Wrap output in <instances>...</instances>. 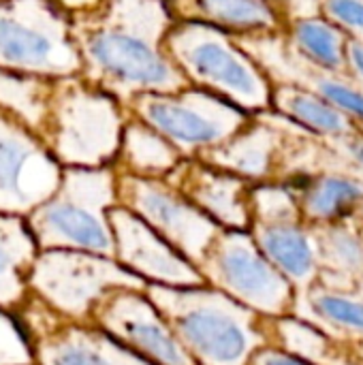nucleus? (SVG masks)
Here are the masks:
<instances>
[{
    "mask_svg": "<svg viewBox=\"0 0 363 365\" xmlns=\"http://www.w3.org/2000/svg\"><path fill=\"white\" fill-rule=\"evenodd\" d=\"M19 325L39 365H152L90 323H75L34 295L21 306Z\"/></svg>",
    "mask_w": 363,
    "mask_h": 365,
    "instance_id": "nucleus-11",
    "label": "nucleus"
},
{
    "mask_svg": "<svg viewBox=\"0 0 363 365\" xmlns=\"http://www.w3.org/2000/svg\"><path fill=\"white\" fill-rule=\"evenodd\" d=\"M250 227L257 248L289 282H308L315 276L317 250L297 220L252 222Z\"/></svg>",
    "mask_w": 363,
    "mask_h": 365,
    "instance_id": "nucleus-19",
    "label": "nucleus"
},
{
    "mask_svg": "<svg viewBox=\"0 0 363 365\" xmlns=\"http://www.w3.org/2000/svg\"><path fill=\"white\" fill-rule=\"evenodd\" d=\"M182 158L184 156L160 133L128 113L122 128L120 150L111 167L118 173L156 180L167 178Z\"/></svg>",
    "mask_w": 363,
    "mask_h": 365,
    "instance_id": "nucleus-20",
    "label": "nucleus"
},
{
    "mask_svg": "<svg viewBox=\"0 0 363 365\" xmlns=\"http://www.w3.org/2000/svg\"><path fill=\"white\" fill-rule=\"evenodd\" d=\"M291 43L312 66L329 73L347 71V34L325 17H297L289 21Z\"/></svg>",
    "mask_w": 363,
    "mask_h": 365,
    "instance_id": "nucleus-22",
    "label": "nucleus"
},
{
    "mask_svg": "<svg viewBox=\"0 0 363 365\" xmlns=\"http://www.w3.org/2000/svg\"><path fill=\"white\" fill-rule=\"evenodd\" d=\"M163 47L188 86L216 94L242 111L261 113L272 107V81L233 36L212 26L175 21Z\"/></svg>",
    "mask_w": 363,
    "mask_h": 365,
    "instance_id": "nucleus-5",
    "label": "nucleus"
},
{
    "mask_svg": "<svg viewBox=\"0 0 363 365\" xmlns=\"http://www.w3.org/2000/svg\"><path fill=\"white\" fill-rule=\"evenodd\" d=\"M173 21L212 26L229 36L280 34L287 0H165Z\"/></svg>",
    "mask_w": 363,
    "mask_h": 365,
    "instance_id": "nucleus-17",
    "label": "nucleus"
},
{
    "mask_svg": "<svg viewBox=\"0 0 363 365\" xmlns=\"http://www.w3.org/2000/svg\"><path fill=\"white\" fill-rule=\"evenodd\" d=\"M90 325L152 365H197L173 338L143 291H107L94 304Z\"/></svg>",
    "mask_w": 363,
    "mask_h": 365,
    "instance_id": "nucleus-13",
    "label": "nucleus"
},
{
    "mask_svg": "<svg viewBox=\"0 0 363 365\" xmlns=\"http://www.w3.org/2000/svg\"><path fill=\"white\" fill-rule=\"evenodd\" d=\"M310 304L323 321L351 331H363V302L359 299H351L340 293L315 291L310 295Z\"/></svg>",
    "mask_w": 363,
    "mask_h": 365,
    "instance_id": "nucleus-25",
    "label": "nucleus"
},
{
    "mask_svg": "<svg viewBox=\"0 0 363 365\" xmlns=\"http://www.w3.org/2000/svg\"><path fill=\"white\" fill-rule=\"evenodd\" d=\"M349 154H351V158H353L357 165H362L363 167V139L362 137H351V141H349Z\"/></svg>",
    "mask_w": 363,
    "mask_h": 365,
    "instance_id": "nucleus-33",
    "label": "nucleus"
},
{
    "mask_svg": "<svg viewBox=\"0 0 363 365\" xmlns=\"http://www.w3.org/2000/svg\"><path fill=\"white\" fill-rule=\"evenodd\" d=\"M163 180L218 227L233 231L250 227L248 180L214 169L197 158H182L180 165Z\"/></svg>",
    "mask_w": 363,
    "mask_h": 365,
    "instance_id": "nucleus-16",
    "label": "nucleus"
},
{
    "mask_svg": "<svg viewBox=\"0 0 363 365\" xmlns=\"http://www.w3.org/2000/svg\"><path fill=\"white\" fill-rule=\"evenodd\" d=\"M107 216L116 242V261L124 269L163 287L190 289L205 284L197 267L178 255L135 214L116 205Z\"/></svg>",
    "mask_w": 363,
    "mask_h": 365,
    "instance_id": "nucleus-14",
    "label": "nucleus"
},
{
    "mask_svg": "<svg viewBox=\"0 0 363 365\" xmlns=\"http://www.w3.org/2000/svg\"><path fill=\"white\" fill-rule=\"evenodd\" d=\"M197 272L216 291L261 317L278 319L293 306L291 282L263 257L246 231L220 229Z\"/></svg>",
    "mask_w": 363,
    "mask_h": 365,
    "instance_id": "nucleus-9",
    "label": "nucleus"
},
{
    "mask_svg": "<svg viewBox=\"0 0 363 365\" xmlns=\"http://www.w3.org/2000/svg\"><path fill=\"white\" fill-rule=\"evenodd\" d=\"M173 24L165 0H103L92 11L71 15L79 77L124 109L139 94L188 88L163 47Z\"/></svg>",
    "mask_w": 363,
    "mask_h": 365,
    "instance_id": "nucleus-1",
    "label": "nucleus"
},
{
    "mask_svg": "<svg viewBox=\"0 0 363 365\" xmlns=\"http://www.w3.org/2000/svg\"><path fill=\"white\" fill-rule=\"evenodd\" d=\"M246 365H312L310 361L302 359V357H295L287 351H278V349H270V346H263L259 351L252 353V357L248 359Z\"/></svg>",
    "mask_w": 363,
    "mask_h": 365,
    "instance_id": "nucleus-30",
    "label": "nucleus"
},
{
    "mask_svg": "<svg viewBox=\"0 0 363 365\" xmlns=\"http://www.w3.org/2000/svg\"><path fill=\"white\" fill-rule=\"evenodd\" d=\"M128 111L79 75L53 79L41 141L62 169L111 167Z\"/></svg>",
    "mask_w": 363,
    "mask_h": 365,
    "instance_id": "nucleus-4",
    "label": "nucleus"
},
{
    "mask_svg": "<svg viewBox=\"0 0 363 365\" xmlns=\"http://www.w3.org/2000/svg\"><path fill=\"white\" fill-rule=\"evenodd\" d=\"M321 9L325 19L340 30L363 34V0H321Z\"/></svg>",
    "mask_w": 363,
    "mask_h": 365,
    "instance_id": "nucleus-29",
    "label": "nucleus"
},
{
    "mask_svg": "<svg viewBox=\"0 0 363 365\" xmlns=\"http://www.w3.org/2000/svg\"><path fill=\"white\" fill-rule=\"evenodd\" d=\"M287 141L289 135L285 130V118L280 113L267 115L261 111L231 139L201 152L197 160L248 182L267 180L285 165L289 150Z\"/></svg>",
    "mask_w": 363,
    "mask_h": 365,
    "instance_id": "nucleus-15",
    "label": "nucleus"
},
{
    "mask_svg": "<svg viewBox=\"0 0 363 365\" xmlns=\"http://www.w3.org/2000/svg\"><path fill=\"white\" fill-rule=\"evenodd\" d=\"M0 365H36L19 321L0 310Z\"/></svg>",
    "mask_w": 363,
    "mask_h": 365,
    "instance_id": "nucleus-27",
    "label": "nucleus"
},
{
    "mask_svg": "<svg viewBox=\"0 0 363 365\" xmlns=\"http://www.w3.org/2000/svg\"><path fill=\"white\" fill-rule=\"evenodd\" d=\"M347 66L363 79V38L359 36L347 38Z\"/></svg>",
    "mask_w": 363,
    "mask_h": 365,
    "instance_id": "nucleus-31",
    "label": "nucleus"
},
{
    "mask_svg": "<svg viewBox=\"0 0 363 365\" xmlns=\"http://www.w3.org/2000/svg\"><path fill=\"white\" fill-rule=\"evenodd\" d=\"M39 255L21 216L0 214V310L19 312L30 297L28 276Z\"/></svg>",
    "mask_w": 363,
    "mask_h": 365,
    "instance_id": "nucleus-18",
    "label": "nucleus"
},
{
    "mask_svg": "<svg viewBox=\"0 0 363 365\" xmlns=\"http://www.w3.org/2000/svg\"><path fill=\"white\" fill-rule=\"evenodd\" d=\"M116 197L120 207L143 220L195 267L203 259L216 233L223 229L163 178L152 180L116 171Z\"/></svg>",
    "mask_w": 363,
    "mask_h": 365,
    "instance_id": "nucleus-10",
    "label": "nucleus"
},
{
    "mask_svg": "<svg viewBox=\"0 0 363 365\" xmlns=\"http://www.w3.org/2000/svg\"><path fill=\"white\" fill-rule=\"evenodd\" d=\"M323 252L334 265L347 272L363 269V242L351 231L336 227L323 237Z\"/></svg>",
    "mask_w": 363,
    "mask_h": 365,
    "instance_id": "nucleus-26",
    "label": "nucleus"
},
{
    "mask_svg": "<svg viewBox=\"0 0 363 365\" xmlns=\"http://www.w3.org/2000/svg\"><path fill=\"white\" fill-rule=\"evenodd\" d=\"M0 68L45 79L79 75L68 17L51 0H0Z\"/></svg>",
    "mask_w": 363,
    "mask_h": 365,
    "instance_id": "nucleus-6",
    "label": "nucleus"
},
{
    "mask_svg": "<svg viewBox=\"0 0 363 365\" xmlns=\"http://www.w3.org/2000/svg\"><path fill=\"white\" fill-rule=\"evenodd\" d=\"M145 297L197 365H246L267 346L261 314L216 289L148 284Z\"/></svg>",
    "mask_w": 363,
    "mask_h": 365,
    "instance_id": "nucleus-2",
    "label": "nucleus"
},
{
    "mask_svg": "<svg viewBox=\"0 0 363 365\" xmlns=\"http://www.w3.org/2000/svg\"><path fill=\"white\" fill-rule=\"evenodd\" d=\"M300 214L310 220H338L363 201V184L347 175H321L300 192Z\"/></svg>",
    "mask_w": 363,
    "mask_h": 365,
    "instance_id": "nucleus-24",
    "label": "nucleus"
},
{
    "mask_svg": "<svg viewBox=\"0 0 363 365\" xmlns=\"http://www.w3.org/2000/svg\"><path fill=\"white\" fill-rule=\"evenodd\" d=\"M118 205L113 167L62 169L56 192L28 214V229L43 250H79L116 259L109 210Z\"/></svg>",
    "mask_w": 363,
    "mask_h": 365,
    "instance_id": "nucleus-3",
    "label": "nucleus"
},
{
    "mask_svg": "<svg viewBox=\"0 0 363 365\" xmlns=\"http://www.w3.org/2000/svg\"><path fill=\"white\" fill-rule=\"evenodd\" d=\"M272 107L287 120H293L315 133L334 137H355L353 120L304 86L274 83Z\"/></svg>",
    "mask_w": 363,
    "mask_h": 365,
    "instance_id": "nucleus-21",
    "label": "nucleus"
},
{
    "mask_svg": "<svg viewBox=\"0 0 363 365\" xmlns=\"http://www.w3.org/2000/svg\"><path fill=\"white\" fill-rule=\"evenodd\" d=\"M148 282L124 269L116 259L79 250H43L36 255L28 289L53 312L90 323L94 304L111 289H133L145 293Z\"/></svg>",
    "mask_w": 363,
    "mask_h": 365,
    "instance_id": "nucleus-7",
    "label": "nucleus"
},
{
    "mask_svg": "<svg viewBox=\"0 0 363 365\" xmlns=\"http://www.w3.org/2000/svg\"><path fill=\"white\" fill-rule=\"evenodd\" d=\"M126 111L160 133L184 158L225 143L250 120L235 105L193 86L171 94H139Z\"/></svg>",
    "mask_w": 363,
    "mask_h": 365,
    "instance_id": "nucleus-8",
    "label": "nucleus"
},
{
    "mask_svg": "<svg viewBox=\"0 0 363 365\" xmlns=\"http://www.w3.org/2000/svg\"><path fill=\"white\" fill-rule=\"evenodd\" d=\"M51 86L53 79L0 68V111L15 115L30 130L41 135L47 120Z\"/></svg>",
    "mask_w": 363,
    "mask_h": 365,
    "instance_id": "nucleus-23",
    "label": "nucleus"
},
{
    "mask_svg": "<svg viewBox=\"0 0 363 365\" xmlns=\"http://www.w3.org/2000/svg\"><path fill=\"white\" fill-rule=\"evenodd\" d=\"M66 17L71 15H77V13H86V11H92L96 9L103 0H51Z\"/></svg>",
    "mask_w": 363,
    "mask_h": 365,
    "instance_id": "nucleus-32",
    "label": "nucleus"
},
{
    "mask_svg": "<svg viewBox=\"0 0 363 365\" xmlns=\"http://www.w3.org/2000/svg\"><path fill=\"white\" fill-rule=\"evenodd\" d=\"M62 180V167L41 137L15 115L0 111V214L28 216Z\"/></svg>",
    "mask_w": 363,
    "mask_h": 365,
    "instance_id": "nucleus-12",
    "label": "nucleus"
},
{
    "mask_svg": "<svg viewBox=\"0 0 363 365\" xmlns=\"http://www.w3.org/2000/svg\"><path fill=\"white\" fill-rule=\"evenodd\" d=\"M312 81H315L312 92L323 96L327 103H332L344 115H349V118L355 115V120L363 122V92L347 86L340 79H332V77H325V75H319Z\"/></svg>",
    "mask_w": 363,
    "mask_h": 365,
    "instance_id": "nucleus-28",
    "label": "nucleus"
}]
</instances>
